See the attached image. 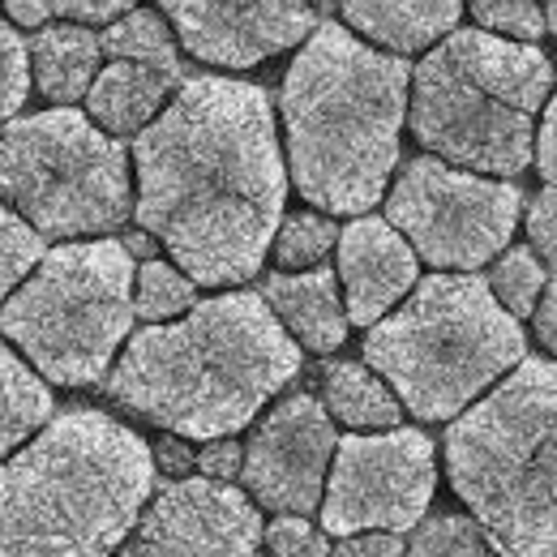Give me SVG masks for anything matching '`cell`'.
<instances>
[{"label": "cell", "instance_id": "6da1fadb", "mask_svg": "<svg viewBox=\"0 0 557 557\" xmlns=\"http://www.w3.org/2000/svg\"><path fill=\"white\" fill-rule=\"evenodd\" d=\"M138 223L202 287L262 271L283 227L287 172L262 86L185 77L163 116L134 141Z\"/></svg>", "mask_w": 557, "mask_h": 557}, {"label": "cell", "instance_id": "7a4b0ae2", "mask_svg": "<svg viewBox=\"0 0 557 557\" xmlns=\"http://www.w3.org/2000/svg\"><path fill=\"white\" fill-rule=\"evenodd\" d=\"M300 373V348L253 292L210 296L129 339L108 391L138 417L194 442H223Z\"/></svg>", "mask_w": 557, "mask_h": 557}, {"label": "cell", "instance_id": "3957f363", "mask_svg": "<svg viewBox=\"0 0 557 557\" xmlns=\"http://www.w3.org/2000/svg\"><path fill=\"white\" fill-rule=\"evenodd\" d=\"M408 103L404 57L360 44L344 22H322L278 95L296 189L326 214H364L399 163Z\"/></svg>", "mask_w": 557, "mask_h": 557}, {"label": "cell", "instance_id": "277c9868", "mask_svg": "<svg viewBox=\"0 0 557 557\" xmlns=\"http://www.w3.org/2000/svg\"><path fill=\"white\" fill-rule=\"evenodd\" d=\"M154 455L103 412H65L0 468V557H116L150 506Z\"/></svg>", "mask_w": 557, "mask_h": 557}, {"label": "cell", "instance_id": "5b68a950", "mask_svg": "<svg viewBox=\"0 0 557 557\" xmlns=\"http://www.w3.org/2000/svg\"><path fill=\"white\" fill-rule=\"evenodd\" d=\"M446 472L506 557H557V360H523L446 433Z\"/></svg>", "mask_w": 557, "mask_h": 557}, {"label": "cell", "instance_id": "8992f818", "mask_svg": "<svg viewBox=\"0 0 557 557\" xmlns=\"http://www.w3.org/2000/svg\"><path fill=\"white\" fill-rule=\"evenodd\" d=\"M549 90L554 65L541 48L455 30L412 70L408 125L442 163L502 181L532 163Z\"/></svg>", "mask_w": 557, "mask_h": 557}, {"label": "cell", "instance_id": "52a82bcc", "mask_svg": "<svg viewBox=\"0 0 557 557\" xmlns=\"http://www.w3.org/2000/svg\"><path fill=\"white\" fill-rule=\"evenodd\" d=\"M364 364L420 420H450L523 364V331L481 275H429L364 335Z\"/></svg>", "mask_w": 557, "mask_h": 557}, {"label": "cell", "instance_id": "ba28073f", "mask_svg": "<svg viewBox=\"0 0 557 557\" xmlns=\"http://www.w3.org/2000/svg\"><path fill=\"white\" fill-rule=\"evenodd\" d=\"M138 267L121 240L48 249L0 309V331L57 386H95L134 326Z\"/></svg>", "mask_w": 557, "mask_h": 557}, {"label": "cell", "instance_id": "9c48e42d", "mask_svg": "<svg viewBox=\"0 0 557 557\" xmlns=\"http://www.w3.org/2000/svg\"><path fill=\"white\" fill-rule=\"evenodd\" d=\"M0 198L44 240L112 232L138 210L125 146L73 108L0 129Z\"/></svg>", "mask_w": 557, "mask_h": 557}, {"label": "cell", "instance_id": "30bf717a", "mask_svg": "<svg viewBox=\"0 0 557 557\" xmlns=\"http://www.w3.org/2000/svg\"><path fill=\"white\" fill-rule=\"evenodd\" d=\"M519 207L523 194L510 181H488L442 159H412L391 189L386 223L417 258L472 275L510 245Z\"/></svg>", "mask_w": 557, "mask_h": 557}, {"label": "cell", "instance_id": "8fae6325", "mask_svg": "<svg viewBox=\"0 0 557 557\" xmlns=\"http://www.w3.org/2000/svg\"><path fill=\"white\" fill-rule=\"evenodd\" d=\"M437 488L433 442L417 429L348 433L339 437L322 497V528L331 536L412 532Z\"/></svg>", "mask_w": 557, "mask_h": 557}, {"label": "cell", "instance_id": "7c38bea8", "mask_svg": "<svg viewBox=\"0 0 557 557\" xmlns=\"http://www.w3.org/2000/svg\"><path fill=\"white\" fill-rule=\"evenodd\" d=\"M335 450H339V433L331 424V412L318 399L296 395L283 399L249 437L240 481L249 497L275 510L278 519L283 515L305 519L322 510Z\"/></svg>", "mask_w": 557, "mask_h": 557}, {"label": "cell", "instance_id": "4fadbf2b", "mask_svg": "<svg viewBox=\"0 0 557 557\" xmlns=\"http://www.w3.org/2000/svg\"><path fill=\"white\" fill-rule=\"evenodd\" d=\"M262 541L258 506L240 488L198 476L159 488L116 557H253Z\"/></svg>", "mask_w": 557, "mask_h": 557}, {"label": "cell", "instance_id": "5bb4252c", "mask_svg": "<svg viewBox=\"0 0 557 557\" xmlns=\"http://www.w3.org/2000/svg\"><path fill=\"white\" fill-rule=\"evenodd\" d=\"M163 17H172L181 44L189 57L223 65V70H249L267 57H275L292 44H309V35L322 26L318 9L309 4H189L172 0L163 4Z\"/></svg>", "mask_w": 557, "mask_h": 557}, {"label": "cell", "instance_id": "9a60e30c", "mask_svg": "<svg viewBox=\"0 0 557 557\" xmlns=\"http://www.w3.org/2000/svg\"><path fill=\"white\" fill-rule=\"evenodd\" d=\"M339 278L348 300V322L377 326L417 283V249L386 219H356L339 236Z\"/></svg>", "mask_w": 557, "mask_h": 557}, {"label": "cell", "instance_id": "2e32d148", "mask_svg": "<svg viewBox=\"0 0 557 557\" xmlns=\"http://www.w3.org/2000/svg\"><path fill=\"white\" fill-rule=\"evenodd\" d=\"M283 331H292L309 351H335L348 339V305L339 296V275L331 267L300 271V275H271L262 287Z\"/></svg>", "mask_w": 557, "mask_h": 557}, {"label": "cell", "instance_id": "e0dca14e", "mask_svg": "<svg viewBox=\"0 0 557 557\" xmlns=\"http://www.w3.org/2000/svg\"><path fill=\"white\" fill-rule=\"evenodd\" d=\"M185 86L181 77H168L159 70H146V65H129V61H112L108 70L95 77L90 95H86V112L90 121L108 134V138H129V134H146L163 108H168V95Z\"/></svg>", "mask_w": 557, "mask_h": 557}, {"label": "cell", "instance_id": "ac0fdd59", "mask_svg": "<svg viewBox=\"0 0 557 557\" xmlns=\"http://www.w3.org/2000/svg\"><path fill=\"white\" fill-rule=\"evenodd\" d=\"M35 86L52 99V103H77L90 95L99 61H103V44L95 30L86 26H44L30 35L26 44Z\"/></svg>", "mask_w": 557, "mask_h": 557}, {"label": "cell", "instance_id": "d6986e66", "mask_svg": "<svg viewBox=\"0 0 557 557\" xmlns=\"http://www.w3.org/2000/svg\"><path fill=\"white\" fill-rule=\"evenodd\" d=\"M455 0H420V4H344L351 30L382 44L391 57H412L424 48H437V39L455 35L459 22Z\"/></svg>", "mask_w": 557, "mask_h": 557}, {"label": "cell", "instance_id": "ffe728a7", "mask_svg": "<svg viewBox=\"0 0 557 557\" xmlns=\"http://www.w3.org/2000/svg\"><path fill=\"white\" fill-rule=\"evenodd\" d=\"M322 395H326V412L351 429H399V417H404V404L395 399V391L369 364H356V360H339L326 369Z\"/></svg>", "mask_w": 557, "mask_h": 557}, {"label": "cell", "instance_id": "44dd1931", "mask_svg": "<svg viewBox=\"0 0 557 557\" xmlns=\"http://www.w3.org/2000/svg\"><path fill=\"white\" fill-rule=\"evenodd\" d=\"M52 424V391L0 339V459Z\"/></svg>", "mask_w": 557, "mask_h": 557}, {"label": "cell", "instance_id": "7402d4cb", "mask_svg": "<svg viewBox=\"0 0 557 557\" xmlns=\"http://www.w3.org/2000/svg\"><path fill=\"white\" fill-rule=\"evenodd\" d=\"M99 44H103V57H112V61H129V65H146V70H159L168 77H181L176 39H172L168 22L150 9H134L121 22H112L99 35Z\"/></svg>", "mask_w": 557, "mask_h": 557}, {"label": "cell", "instance_id": "603a6c76", "mask_svg": "<svg viewBox=\"0 0 557 557\" xmlns=\"http://www.w3.org/2000/svg\"><path fill=\"white\" fill-rule=\"evenodd\" d=\"M194 278L185 271H176L172 262H141L138 283H134V313L146 318L150 326L176 318V313H194L198 300H194Z\"/></svg>", "mask_w": 557, "mask_h": 557}, {"label": "cell", "instance_id": "cb8c5ba5", "mask_svg": "<svg viewBox=\"0 0 557 557\" xmlns=\"http://www.w3.org/2000/svg\"><path fill=\"white\" fill-rule=\"evenodd\" d=\"M339 236L344 232L326 214H313V210L287 214L275 236V262L283 267V275L287 271H318V262L339 245Z\"/></svg>", "mask_w": 557, "mask_h": 557}, {"label": "cell", "instance_id": "d4e9b609", "mask_svg": "<svg viewBox=\"0 0 557 557\" xmlns=\"http://www.w3.org/2000/svg\"><path fill=\"white\" fill-rule=\"evenodd\" d=\"M408 557H506L493 541L485 536V528L468 515H437L424 519L408 545Z\"/></svg>", "mask_w": 557, "mask_h": 557}, {"label": "cell", "instance_id": "484cf974", "mask_svg": "<svg viewBox=\"0 0 557 557\" xmlns=\"http://www.w3.org/2000/svg\"><path fill=\"white\" fill-rule=\"evenodd\" d=\"M497 305L519 322L528 313H536L541 305V292H545V267L536 262V249H510L497 267H493V278H488Z\"/></svg>", "mask_w": 557, "mask_h": 557}, {"label": "cell", "instance_id": "4316f807", "mask_svg": "<svg viewBox=\"0 0 557 557\" xmlns=\"http://www.w3.org/2000/svg\"><path fill=\"white\" fill-rule=\"evenodd\" d=\"M44 258H48L44 236L17 210H9L0 202V300L30 275V271H39Z\"/></svg>", "mask_w": 557, "mask_h": 557}, {"label": "cell", "instance_id": "83f0119b", "mask_svg": "<svg viewBox=\"0 0 557 557\" xmlns=\"http://www.w3.org/2000/svg\"><path fill=\"white\" fill-rule=\"evenodd\" d=\"M472 17L481 22V30L485 35H497V39H519V44H532L536 48V39L549 30V22H545V9L541 4H528V0H481V4H472Z\"/></svg>", "mask_w": 557, "mask_h": 557}, {"label": "cell", "instance_id": "f1b7e54d", "mask_svg": "<svg viewBox=\"0 0 557 557\" xmlns=\"http://www.w3.org/2000/svg\"><path fill=\"white\" fill-rule=\"evenodd\" d=\"M30 90V57L26 44L13 35L9 22H0V129L22 112Z\"/></svg>", "mask_w": 557, "mask_h": 557}, {"label": "cell", "instance_id": "f546056e", "mask_svg": "<svg viewBox=\"0 0 557 557\" xmlns=\"http://www.w3.org/2000/svg\"><path fill=\"white\" fill-rule=\"evenodd\" d=\"M267 549L271 557H331L326 536L309 519H292V515H283L267 528Z\"/></svg>", "mask_w": 557, "mask_h": 557}, {"label": "cell", "instance_id": "4dcf8cb0", "mask_svg": "<svg viewBox=\"0 0 557 557\" xmlns=\"http://www.w3.org/2000/svg\"><path fill=\"white\" fill-rule=\"evenodd\" d=\"M528 236L536 258L557 275V189H545L528 210Z\"/></svg>", "mask_w": 557, "mask_h": 557}, {"label": "cell", "instance_id": "1f68e13d", "mask_svg": "<svg viewBox=\"0 0 557 557\" xmlns=\"http://www.w3.org/2000/svg\"><path fill=\"white\" fill-rule=\"evenodd\" d=\"M198 472L202 481H214V485H232L240 472H245V450L236 437H223V442H207L202 455H198Z\"/></svg>", "mask_w": 557, "mask_h": 557}, {"label": "cell", "instance_id": "d6a6232c", "mask_svg": "<svg viewBox=\"0 0 557 557\" xmlns=\"http://www.w3.org/2000/svg\"><path fill=\"white\" fill-rule=\"evenodd\" d=\"M331 557H408V545L395 532H360L339 541V549Z\"/></svg>", "mask_w": 557, "mask_h": 557}, {"label": "cell", "instance_id": "836d02e7", "mask_svg": "<svg viewBox=\"0 0 557 557\" xmlns=\"http://www.w3.org/2000/svg\"><path fill=\"white\" fill-rule=\"evenodd\" d=\"M536 168L541 176L549 181V189H557V90L545 108V121H541V141H536Z\"/></svg>", "mask_w": 557, "mask_h": 557}, {"label": "cell", "instance_id": "e575fe53", "mask_svg": "<svg viewBox=\"0 0 557 557\" xmlns=\"http://www.w3.org/2000/svg\"><path fill=\"white\" fill-rule=\"evenodd\" d=\"M536 339L557 356V278L545 287V296L536 305Z\"/></svg>", "mask_w": 557, "mask_h": 557}, {"label": "cell", "instance_id": "d590c367", "mask_svg": "<svg viewBox=\"0 0 557 557\" xmlns=\"http://www.w3.org/2000/svg\"><path fill=\"white\" fill-rule=\"evenodd\" d=\"M159 459H163L168 468H181V463H189V455H185L176 442H163V446H159Z\"/></svg>", "mask_w": 557, "mask_h": 557}, {"label": "cell", "instance_id": "8d00e7d4", "mask_svg": "<svg viewBox=\"0 0 557 557\" xmlns=\"http://www.w3.org/2000/svg\"><path fill=\"white\" fill-rule=\"evenodd\" d=\"M545 22H549V30L557 35V0L549 4V9H545Z\"/></svg>", "mask_w": 557, "mask_h": 557}]
</instances>
